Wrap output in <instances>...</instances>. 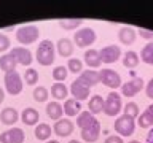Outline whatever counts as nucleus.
<instances>
[{
    "mask_svg": "<svg viewBox=\"0 0 153 143\" xmlns=\"http://www.w3.org/2000/svg\"><path fill=\"white\" fill-rule=\"evenodd\" d=\"M56 45L53 43L51 40H42L38 43V48L35 51V59L40 65L43 67H48L51 64H54V59H56Z\"/></svg>",
    "mask_w": 153,
    "mask_h": 143,
    "instance_id": "nucleus-1",
    "label": "nucleus"
},
{
    "mask_svg": "<svg viewBox=\"0 0 153 143\" xmlns=\"http://www.w3.org/2000/svg\"><path fill=\"white\" fill-rule=\"evenodd\" d=\"M40 38V30L37 26H22L16 30V40L19 45H33Z\"/></svg>",
    "mask_w": 153,
    "mask_h": 143,
    "instance_id": "nucleus-2",
    "label": "nucleus"
},
{
    "mask_svg": "<svg viewBox=\"0 0 153 143\" xmlns=\"http://www.w3.org/2000/svg\"><path fill=\"white\" fill-rule=\"evenodd\" d=\"M5 89H7V92L10 95H18V94H21L22 92V78H21V75L18 73L16 70H13V72H10V73H5Z\"/></svg>",
    "mask_w": 153,
    "mask_h": 143,
    "instance_id": "nucleus-3",
    "label": "nucleus"
},
{
    "mask_svg": "<svg viewBox=\"0 0 153 143\" xmlns=\"http://www.w3.org/2000/svg\"><path fill=\"white\" fill-rule=\"evenodd\" d=\"M123 110V103H121V95H120L117 91L110 92L107 95L104 102V113L107 116H117V114Z\"/></svg>",
    "mask_w": 153,
    "mask_h": 143,
    "instance_id": "nucleus-4",
    "label": "nucleus"
},
{
    "mask_svg": "<svg viewBox=\"0 0 153 143\" xmlns=\"http://www.w3.org/2000/svg\"><path fill=\"white\" fill-rule=\"evenodd\" d=\"M96 41V32L91 27H81L74 33V43L78 48H86Z\"/></svg>",
    "mask_w": 153,
    "mask_h": 143,
    "instance_id": "nucleus-5",
    "label": "nucleus"
},
{
    "mask_svg": "<svg viewBox=\"0 0 153 143\" xmlns=\"http://www.w3.org/2000/svg\"><path fill=\"white\" fill-rule=\"evenodd\" d=\"M113 127H115V132L120 133V137H131L134 130H136V122H134V119L123 114V116L117 118Z\"/></svg>",
    "mask_w": 153,
    "mask_h": 143,
    "instance_id": "nucleus-6",
    "label": "nucleus"
},
{
    "mask_svg": "<svg viewBox=\"0 0 153 143\" xmlns=\"http://www.w3.org/2000/svg\"><path fill=\"white\" fill-rule=\"evenodd\" d=\"M99 75H100V81H102L107 88H110V89L121 88V84H123L121 76H120V73H117L115 70H112V69H102L99 72Z\"/></svg>",
    "mask_w": 153,
    "mask_h": 143,
    "instance_id": "nucleus-7",
    "label": "nucleus"
},
{
    "mask_svg": "<svg viewBox=\"0 0 153 143\" xmlns=\"http://www.w3.org/2000/svg\"><path fill=\"white\" fill-rule=\"evenodd\" d=\"M99 54L104 64H115L117 60L121 59V48L118 45H107L99 51Z\"/></svg>",
    "mask_w": 153,
    "mask_h": 143,
    "instance_id": "nucleus-8",
    "label": "nucleus"
},
{
    "mask_svg": "<svg viewBox=\"0 0 153 143\" xmlns=\"http://www.w3.org/2000/svg\"><path fill=\"white\" fill-rule=\"evenodd\" d=\"M143 88H145V81H143L140 76H139V78H132V80H129L128 83L121 84V95H124V97H134V95H137Z\"/></svg>",
    "mask_w": 153,
    "mask_h": 143,
    "instance_id": "nucleus-9",
    "label": "nucleus"
},
{
    "mask_svg": "<svg viewBox=\"0 0 153 143\" xmlns=\"http://www.w3.org/2000/svg\"><path fill=\"white\" fill-rule=\"evenodd\" d=\"M26 133L19 127H11L0 133V143H24Z\"/></svg>",
    "mask_w": 153,
    "mask_h": 143,
    "instance_id": "nucleus-10",
    "label": "nucleus"
},
{
    "mask_svg": "<svg viewBox=\"0 0 153 143\" xmlns=\"http://www.w3.org/2000/svg\"><path fill=\"white\" fill-rule=\"evenodd\" d=\"M10 54L14 57L16 64L24 65V67H29V65L32 64V60H33L30 49H27V48H24V46H16V48H13V49L10 51Z\"/></svg>",
    "mask_w": 153,
    "mask_h": 143,
    "instance_id": "nucleus-11",
    "label": "nucleus"
},
{
    "mask_svg": "<svg viewBox=\"0 0 153 143\" xmlns=\"http://www.w3.org/2000/svg\"><path fill=\"white\" fill-rule=\"evenodd\" d=\"M99 135H100V122L97 121V119H94L88 127L81 129V138H83L85 142H88V143L97 142Z\"/></svg>",
    "mask_w": 153,
    "mask_h": 143,
    "instance_id": "nucleus-12",
    "label": "nucleus"
},
{
    "mask_svg": "<svg viewBox=\"0 0 153 143\" xmlns=\"http://www.w3.org/2000/svg\"><path fill=\"white\" fill-rule=\"evenodd\" d=\"M74 129H75V126L69 118H61L59 121L54 122L53 132H54L57 137H69L70 133H74Z\"/></svg>",
    "mask_w": 153,
    "mask_h": 143,
    "instance_id": "nucleus-13",
    "label": "nucleus"
},
{
    "mask_svg": "<svg viewBox=\"0 0 153 143\" xmlns=\"http://www.w3.org/2000/svg\"><path fill=\"white\" fill-rule=\"evenodd\" d=\"M69 91H70V94L74 95V99L78 100V102H81V100H86V99L89 97V88H88V86H85L78 78H76L75 81H72Z\"/></svg>",
    "mask_w": 153,
    "mask_h": 143,
    "instance_id": "nucleus-14",
    "label": "nucleus"
},
{
    "mask_svg": "<svg viewBox=\"0 0 153 143\" xmlns=\"http://www.w3.org/2000/svg\"><path fill=\"white\" fill-rule=\"evenodd\" d=\"M74 49H75V45L70 38H59L56 43V51L61 57H70L74 54Z\"/></svg>",
    "mask_w": 153,
    "mask_h": 143,
    "instance_id": "nucleus-15",
    "label": "nucleus"
},
{
    "mask_svg": "<svg viewBox=\"0 0 153 143\" xmlns=\"http://www.w3.org/2000/svg\"><path fill=\"white\" fill-rule=\"evenodd\" d=\"M78 80H80L85 86H88V88L91 89L93 86H96L97 83H100V75H99V72H96V70H83V72L80 73Z\"/></svg>",
    "mask_w": 153,
    "mask_h": 143,
    "instance_id": "nucleus-16",
    "label": "nucleus"
},
{
    "mask_svg": "<svg viewBox=\"0 0 153 143\" xmlns=\"http://www.w3.org/2000/svg\"><path fill=\"white\" fill-rule=\"evenodd\" d=\"M136 37H137V32L134 30L132 27H121L118 30V40L121 45H132L134 41H136Z\"/></svg>",
    "mask_w": 153,
    "mask_h": 143,
    "instance_id": "nucleus-17",
    "label": "nucleus"
},
{
    "mask_svg": "<svg viewBox=\"0 0 153 143\" xmlns=\"http://www.w3.org/2000/svg\"><path fill=\"white\" fill-rule=\"evenodd\" d=\"M19 119V113L16 108L13 107H7L2 110V113H0V121L3 124H7V126H13L14 122H18Z\"/></svg>",
    "mask_w": 153,
    "mask_h": 143,
    "instance_id": "nucleus-18",
    "label": "nucleus"
},
{
    "mask_svg": "<svg viewBox=\"0 0 153 143\" xmlns=\"http://www.w3.org/2000/svg\"><path fill=\"white\" fill-rule=\"evenodd\" d=\"M21 121L26 124V126H35V124L40 121V114H38V111L35 108H24L22 113H21Z\"/></svg>",
    "mask_w": 153,
    "mask_h": 143,
    "instance_id": "nucleus-19",
    "label": "nucleus"
},
{
    "mask_svg": "<svg viewBox=\"0 0 153 143\" xmlns=\"http://www.w3.org/2000/svg\"><path fill=\"white\" fill-rule=\"evenodd\" d=\"M85 64L89 67V69H99L100 64H102V60H100V54L97 49H88L85 51Z\"/></svg>",
    "mask_w": 153,
    "mask_h": 143,
    "instance_id": "nucleus-20",
    "label": "nucleus"
},
{
    "mask_svg": "<svg viewBox=\"0 0 153 143\" xmlns=\"http://www.w3.org/2000/svg\"><path fill=\"white\" fill-rule=\"evenodd\" d=\"M46 114L53 121H59L62 114H64V108H62V105L59 102H50L46 103Z\"/></svg>",
    "mask_w": 153,
    "mask_h": 143,
    "instance_id": "nucleus-21",
    "label": "nucleus"
},
{
    "mask_svg": "<svg viewBox=\"0 0 153 143\" xmlns=\"http://www.w3.org/2000/svg\"><path fill=\"white\" fill-rule=\"evenodd\" d=\"M64 113L67 114L69 118L72 116H78V114L81 113V105L78 100H75V99H67L65 102H64Z\"/></svg>",
    "mask_w": 153,
    "mask_h": 143,
    "instance_id": "nucleus-22",
    "label": "nucleus"
},
{
    "mask_svg": "<svg viewBox=\"0 0 153 143\" xmlns=\"http://www.w3.org/2000/svg\"><path fill=\"white\" fill-rule=\"evenodd\" d=\"M104 102H105V99H102V95H99V94H96L93 95V97L89 99V103H88V111L91 114H99V113H102L104 111Z\"/></svg>",
    "mask_w": 153,
    "mask_h": 143,
    "instance_id": "nucleus-23",
    "label": "nucleus"
},
{
    "mask_svg": "<svg viewBox=\"0 0 153 143\" xmlns=\"http://www.w3.org/2000/svg\"><path fill=\"white\" fill-rule=\"evenodd\" d=\"M121 62L126 69H136L139 65V62H140V56L136 51H126L121 57Z\"/></svg>",
    "mask_w": 153,
    "mask_h": 143,
    "instance_id": "nucleus-24",
    "label": "nucleus"
},
{
    "mask_svg": "<svg viewBox=\"0 0 153 143\" xmlns=\"http://www.w3.org/2000/svg\"><path fill=\"white\" fill-rule=\"evenodd\" d=\"M51 95L57 100H67V95H69V89H67V86L64 83H54L51 86Z\"/></svg>",
    "mask_w": 153,
    "mask_h": 143,
    "instance_id": "nucleus-25",
    "label": "nucleus"
},
{
    "mask_svg": "<svg viewBox=\"0 0 153 143\" xmlns=\"http://www.w3.org/2000/svg\"><path fill=\"white\" fill-rule=\"evenodd\" d=\"M16 60H14V57L10 54H3L2 57H0V69H2L5 73H10V72L16 70Z\"/></svg>",
    "mask_w": 153,
    "mask_h": 143,
    "instance_id": "nucleus-26",
    "label": "nucleus"
},
{
    "mask_svg": "<svg viewBox=\"0 0 153 143\" xmlns=\"http://www.w3.org/2000/svg\"><path fill=\"white\" fill-rule=\"evenodd\" d=\"M33 135H35V138H38V140L48 142L51 137V127L48 126L46 122H38V126L35 127V130H33Z\"/></svg>",
    "mask_w": 153,
    "mask_h": 143,
    "instance_id": "nucleus-27",
    "label": "nucleus"
},
{
    "mask_svg": "<svg viewBox=\"0 0 153 143\" xmlns=\"http://www.w3.org/2000/svg\"><path fill=\"white\" fill-rule=\"evenodd\" d=\"M140 60L148 65H153V41H148L140 51Z\"/></svg>",
    "mask_w": 153,
    "mask_h": 143,
    "instance_id": "nucleus-28",
    "label": "nucleus"
},
{
    "mask_svg": "<svg viewBox=\"0 0 153 143\" xmlns=\"http://www.w3.org/2000/svg\"><path fill=\"white\" fill-rule=\"evenodd\" d=\"M94 119H96L94 114H91L88 110H86V111H81L78 116H76V126H78L80 129H85V127H88Z\"/></svg>",
    "mask_w": 153,
    "mask_h": 143,
    "instance_id": "nucleus-29",
    "label": "nucleus"
},
{
    "mask_svg": "<svg viewBox=\"0 0 153 143\" xmlns=\"http://www.w3.org/2000/svg\"><path fill=\"white\" fill-rule=\"evenodd\" d=\"M137 124H139V127H142V129L153 127V114L148 111V110H145L143 113H140V116L137 119Z\"/></svg>",
    "mask_w": 153,
    "mask_h": 143,
    "instance_id": "nucleus-30",
    "label": "nucleus"
},
{
    "mask_svg": "<svg viewBox=\"0 0 153 143\" xmlns=\"http://www.w3.org/2000/svg\"><path fill=\"white\" fill-rule=\"evenodd\" d=\"M123 111H124V116H128V118H131V119H136V118H139L140 110H139V105L136 102H128L123 107Z\"/></svg>",
    "mask_w": 153,
    "mask_h": 143,
    "instance_id": "nucleus-31",
    "label": "nucleus"
},
{
    "mask_svg": "<svg viewBox=\"0 0 153 143\" xmlns=\"http://www.w3.org/2000/svg\"><path fill=\"white\" fill-rule=\"evenodd\" d=\"M67 70H69L70 73L80 75L81 72H83V62L80 59H76V57H70L69 62H67Z\"/></svg>",
    "mask_w": 153,
    "mask_h": 143,
    "instance_id": "nucleus-32",
    "label": "nucleus"
},
{
    "mask_svg": "<svg viewBox=\"0 0 153 143\" xmlns=\"http://www.w3.org/2000/svg\"><path fill=\"white\" fill-rule=\"evenodd\" d=\"M32 95H33V100H35V102L42 103V102H46V100H48L50 92H48V89L45 88V86H38V88L33 89Z\"/></svg>",
    "mask_w": 153,
    "mask_h": 143,
    "instance_id": "nucleus-33",
    "label": "nucleus"
},
{
    "mask_svg": "<svg viewBox=\"0 0 153 143\" xmlns=\"http://www.w3.org/2000/svg\"><path fill=\"white\" fill-rule=\"evenodd\" d=\"M53 80L56 81V83H62V81H65L67 75H69V70H67V67L64 65H57L54 67V70H53Z\"/></svg>",
    "mask_w": 153,
    "mask_h": 143,
    "instance_id": "nucleus-34",
    "label": "nucleus"
},
{
    "mask_svg": "<svg viewBox=\"0 0 153 143\" xmlns=\"http://www.w3.org/2000/svg\"><path fill=\"white\" fill-rule=\"evenodd\" d=\"M81 24H83V19H64V21H59V26L64 30H78Z\"/></svg>",
    "mask_w": 153,
    "mask_h": 143,
    "instance_id": "nucleus-35",
    "label": "nucleus"
},
{
    "mask_svg": "<svg viewBox=\"0 0 153 143\" xmlns=\"http://www.w3.org/2000/svg\"><path fill=\"white\" fill-rule=\"evenodd\" d=\"M24 81H26V84H30V86L38 83V72L35 69H32V67H29L24 72Z\"/></svg>",
    "mask_w": 153,
    "mask_h": 143,
    "instance_id": "nucleus-36",
    "label": "nucleus"
},
{
    "mask_svg": "<svg viewBox=\"0 0 153 143\" xmlns=\"http://www.w3.org/2000/svg\"><path fill=\"white\" fill-rule=\"evenodd\" d=\"M10 46H11V40H10V37L5 35V33H0V52L8 51Z\"/></svg>",
    "mask_w": 153,
    "mask_h": 143,
    "instance_id": "nucleus-37",
    "label": "nucleus"
},
{
    "mask_svg": "<svg viewBox=\"0 0 153 143\" xmlns=\"http://www.w3.org/2000/svg\"><path fill=\"white\" fill-rule=\"evenodd\" d=\"M137 33H139V35H140L142 38H145V40H152V41H153V32L145 30V29H139Z\"/></svg>",
    "mask_w": 153,
    "mask_h": 143,
    "instance_id": "nucleus-38",
    "label": "nucleus"
},
{
    "mask_svg": "<svg viewBox=\"0 0 153 143\" xmlns=\"http://www.w3.org/2000/svg\"><path fill=\"white\" fill-rule=\"evenodd\" d=\"M104 143H124V140H123V137H120V135H108L105 138Z\"/></svg>",
    "mask_w": 153,
    "mask_h": 143,
    "instance_id": "nucleus-39",
    "label": "nucleus"
},
{
    "mask_svg": "<svg viewBox=\"0 0 153 143\" xmlns=\"http://www.w3.org/2000/svg\"><path fill=\"white\" fill-rule=\"evenodd\" d=\"M145 94H147V97H148V99H152V100H153V78L145 84Z\"/></svg>",
    "mask_w": 153,
    "mask_h": 143,
    "instance_id": "nucleus-40",
    "label": "nucleus"
},
{
    "mask_svg": "<svg viewBox=\"0 0 153 143\" xmlns=\"http://www.w3.org/2000/svg\"><path fill=\"white\" fill-rule=\"evenodd\" d=\"M145 143H153V127H152V130L147 133V142Z\"/></svg>",
    "mask_w": 153,
    "mask_h": 143,
    "instance_id": "nucleus-41",
    "label": "nucleus"
},
{
    "mask_svg": "<svg viewBox=\"0 0 153 143\" xmlns=\"http://www.w3.org/2000/svg\"><path fill=\"white\" fill-rule=\"evenodd\" d=\"M3 100H5V92H3V89L0 88V103H2Z\"/></svg>",
    "mask_w": 153,
    "mask_h": 143,
    "instance_id": "nucleus-42",
    "label": "nucleus"
},
{
    "mask_svg": "<svg viewBox=\"0 0 153 143\" xmlns=\"http://www.w3.org/2000/svg\"><path fill=\"white\" fill-rule=\"evenodd\" d=\"M147 110H148V111H150V113H152V114H153V103H152V105H150V107H148V108H147Z\"/></svg>",
    "mask_w": 153,
    "mask_h": 143,
    "instance_id": "nucleus-43",
    "label": "nucleus"
},
{
    "mask_svg": "<svg viewBox=\"0 0 153 143\" xmlns=\"http://www.w3.org/2000/svg\"><path fill=\"white\" fill-rule=\"evenodd\" d=\"M46 143H59V142H57V140H48Z\"/></svg>",
    "mask_w": 153,
    "mask_h": 143,
    "instance_id": "nucleus-44",
    "label": "nucleus"
},
{
    "mask_svg": "<svg viewBox=\"0 0 153 143\" xmlns=\"http://www.w3.org/2000/svg\"><path fill=\"white\" fill-rule=\"evenodd\" d=\"M69 143H81V142H78V140H70Z\"/></svg>",
    "mask_w": 153,
    "mask_h": 143,
    "instance_id": "nucleus-45",
    "label": "nucleus"
},
{
    "mask_svg": "<svg viewBox=\"0 0 153 143\" xmlns=\"http://www.w3.org/2000/svg\"><path fill=\"white\" fill-rule=\"evenodd\" d=\"M129 143H140V142H139V140H131Z\"/></svg>",
    "mask_w": 153,
    "mask_h": 143,
    "instance_id": "nucleus-46",
    "label": "nucleus"
}]
</instances>
